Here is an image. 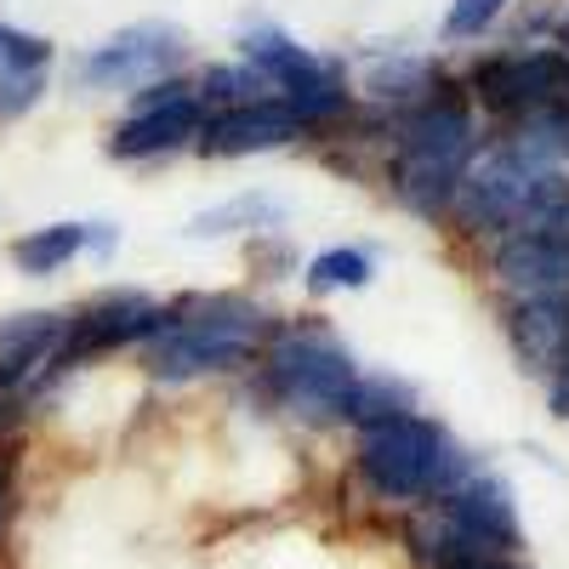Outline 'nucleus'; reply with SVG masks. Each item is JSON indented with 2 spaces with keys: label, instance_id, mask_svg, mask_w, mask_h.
I'll return each instance as SVG.
<instances>
[{
  "label": "nucleus",
  "instance_id": "obj_1",
  "mask_svg": "<svg viewBox=\"0 0 569 569\" xmlns=\"http://www.w3.org/2000/svg\"><path fill=\"white\" fill-rule=\"evenodd\" d=\"M472 166V103L467 91L439 80L421 103L393 120V194L416 217H439L456 206L461 171Z\"/></svg>",
  "mask_w": 569,
  "mask_h": 569
},
{
  "label": "nucleus",
  "instance_id": "obj_2",
  "mask_svg": "<svg viewBox=\"0 0 569 569\" xmlns=\"http://www.w3.org/2000/svg\"><path fill=\"white\" fill-rule=\"evenodd\" d=\"M472 467V450L433 416L399 410L359 427V479L382 501H439Z\"/></svg>",
  "mask_w": 569,
  "mask_h": 569
},
{
  "label": "nucleus",
  "instance_id": "obj_3",
  "mask_svg": "<svg viewBox=\"0 0 569 569\" xmlns=\"http://www.w3.org/2000/svg\"><path fill=\"white\" fill-rule=\"evenodd\" d=\"M262 330H268V313L246 297H188L166 308V325L149 337L142 365L160 382H194V376L240 365Z\"/></svg>",
  "mask_w": 569,
  "mask_h": 569
},
{
  "label": "nucleus",
  "instance_id": "obj_4",
  "mask_svg": "<svg viewBox=\"0 0 569 569\" xmlns=\"http://www.w3.org/2000/svg\"><path fill=\"white\" fill-rule=\"evenodd\" d=\"M268 393L302 421H348L359 365L348 342L325 325H291L268 348Z\"/></svg>",
  "mask_w": 569,
  "mask_h": 569
},
{
  "label": "nucleus",
  "instance_id": "obj_5",
  "mask_svg": "<svg viewBox=\"0 0 569 569\" xmlns=\"http://www.w3.org/2000/svg\"><path fill=\"white\" fill-rule=\"evenodd\" d=\"M472 98L501 120H525L541 109H563L569 103V58L563 52H496L472 69Z\"/></svg>",
  "mask_w": 569,
  "mask_h": 569
},
{
  "label": "nucleus",
  "instance_id": "obj_6",
  "mask_svg": "<svg viewBox=\"0 0 569 569\" xmlns=\"http://www.w3.org/2000/svg\"><path fill=\"white\" fill-rule=\"evenodd\" d=\"M188 63V34L177 23H131L109 34L91 58H80V86L91 91H131L171 80Z\"/></svg>",
  "mask_w": 569,
  "mask_h": 569
},
{
  "label": "nucleus",
  "instance_id": "obj_7",
  "mask_svg": "<svg viewBox=\"0 0 569 569\" xmlns=\"http://www.w3.org/2000/svg\"><path fill=\"white\" fill-rule=\"evenodd\" d=\"M433 512L461 536L467 552H518L525 547V525H518V501L507 490V479L472 467L456 490H445L433 501Z\"/></svg>",
  "mask_w": 569,
  "mask_h": 569
},
{
  "label": "nucleus",
  "instance_id": "obj_8",
  "mask_svg": "<svg viewBox=\"0 0 569 569\" xmlns=\"http://www.w3.org/2000/svg\"><path fill=\"white\" fill-rule=\"evenodd\" d=\"M166 325V308L142 291H109L98 302H86L80 313H69L63 325V342L52 353L46 370H63V365H80L91 353H109V348H126V342H149L154 330Z\"/></svg>",
  "mask_w": 569,
  "mask_h": 569
},
{
  "label": "nucleus",
  "instance_id": "obj_9",
  "mask_svg": "<svg viewBox=\"0 0 569 569\" xmlns=\"http://www.w3.org/2000/svg\"><path fill=\"white\" fill-rule=\"evenodd\" d=\"M308 126L297 120V109L284 98H257V103H240V109H217L200 120V137L194 149L206 160H240V154H268V149H284L291 137H302Z\"/></svg>",
  "mask_w": 569,
  "mask_h": 569
},
{
  "label": "nucleus",
  "instance_id": "obj_10",
  "mask_svg": "<svg viewBox=\"0 0 569 569\" xmlns=\"http://www.w3.org/2000/svg\"><path fill=\"white\" fill-rule=\"evenodd\" d=\"M200 103L194 91H177L166 103H142L114 137H109V154L114 160H160L171 149H182L188 137H200Z\"/></svg>",
  "mask_w": 569,
  "mask_h": 569
},
{
  "label": "nucleus",
  "instance_id": "obj_11",
  "mask_svg": "<svg viewBox=\"0 0 569 569\" xmlns=\"http://www.w3.org/2000/svg\"><path fill=\"white\" fill-rule=\"evenodd\" d=\"M507 337H512L518 359H525V370L547 376L569 348V297H558V302H512L507 308Z\"/></svg>",
  "mask_w": 569,
  "mask_h": 569
},
{
  "label": "nucleus",
  "instance_id": "obj_12",
  "mask_svg": "<svg viewBox=\"0 0 569 569\" xmlns=\"http://www.w3.org/2000/svg\"><path fill=\"white\" fill-rule=\"evenodd\" d=\"M86 246H91V222H52V228H34L23 240H12V262L23 273H58Z\"/></svg>",
  "mask_w": 569,
  "mask_h": 569
},
{
  "label": "nucleus",
  "instance_id": "obj_13",
  "mask_svg": "<svg viewBox=\"0 0 569 569\" xmlns=\"http://www.w3.org/2000/svg\"><path fill=\"white\" fill-rule=\"evenodd\" d=\"M284 222V206L273 194H240V200H228V206H211L200 211L194 222H188V233L194 240H222V233H262V228H279Z\"/></svg>",
  "mask_w": 569,
  "mask_h": 569
},
{
  "label": "nucleus",
  "instance_id": "obj_14",
  "mask_svg": "<svg viewBox=\"0 0 569 569\" xmlns=\"http://www.w3.org/2000/svg\"><path fill=\"white\" fill-rule=\"evenodd\" d=\"M439 80H433V63H421V58H376L370 69H365V91L376 103H421L427 91H433Z\"/></svg>",
  "mask_w": 569,
  "mask_h": 569
},
{
  "label": "nucleus",
  "instance_id": "obj_15",
  "mask_svg": "<svg viewBox=\"0 0 569 569\" xmlns=\"http://www.w3.org/2000/svg\"><path fill=\"white\" fill-rule=\"evenodd\" d=\"M365 284H370V257H365V251L337 246V251H319V257L308 262V291H313V297H330V291H365Z\"/></svg>",
  "mask_w": 569,
  "mask_h": 569
},
{
  "label": "nucleus",
  "instance_id": "obj_16",
  "mask_svg": "<svg viewBox=\"0 0 569 569\" xmlns=\"http://www.w3.org/2000/svg\"><path fill=\"white\" fill-rule=\"evenodd\" d=\"M410 382H393V376H359V388H353V410H348V421H382V416H399V410H410Z\"/></svg>",
  "mask_w": 569,
  "mask_h": 569
},
{
  "label": "nucleus",
  "instance_id": "obj_17",
  "mask_svg": "<svg viewBox=\"0 0 569 569\" xmlns=\"http://www.w3.org/2000/svg\"><path fill=\"white\" fill-rule=\"evenodd\" d=\"M268 80L251 69V63H240V69H206V103H217V109H240V103H257V98H268Z\"/></svg>",
  "mask_w": 569,
  "mask_h": 569
},
{
  "label": "nucleus",
  "instance_id": "obj_18",
  "mask_svg": "<svg viewBox=\"0 0 569 569\" xmlns=\"http://www.w3.org/2000/svg\"><path fill=\"white\" fill-rule=\"evenodd\" d=\"M46 63H52V40L0 23V74L7 69H46Z\"/></svg>",
  "mask_w": 569,
  "mask_h": 569
},
{
  "label": "nucleus",
  "instance_id": "obj_19",
  "mask_svg": "<svg viewBox=\"0 0 569 569\" xmlns=\"http://www.w3.org/2000/svg\"><path fill=\"white\" fill-rule=\"evenodd\" d=\"M46 91V69H7L0 74V120H18L40 103Z\"/></svg>",
  "mask_w": 569,
  "mask_h": 569
},
{
  "label": "nucleus",
  "instance_id": "obj_20",
  "mask_svg": "<svg viewBox=\"0 0 569 569\" xmlns=\"http://www.w3.org/2000/svg\"><path fill=\"white\" fill-rule=\"evenodd\" d=\"M507 12V0H456L450 18H445V34L450 40H467V34H485L496 18Z\"/></svg>",
  "mask_w": 569,
  "mask_h": 569
},
{
  "label": "nucleus",
  "instance_id": "obj_21",
  "mask_svg": "<svg viewBox=\"0 0 569 569\" xmlns=\"http://www.w3.org/2000/svg\"><path fill=\"white\" fill-rule=\"evenodd\" d=\"M547 405H552L558 421H569V348H563V359L547 370Z\"/></svg>",
  "mask_w": 569,
  "mask_h": 569
},
{
  "label": "nucleus",
  "instance_id": "obj_22",
  "mask_svg": "<svg viewBox=\"0 0 569 569\" xmlns=\"http://www.w3.org/2000/svg\"><path fill=\"white\" fill-rule=\"evenodd\" d=\"M445 569H525V563H518V552H461Z\"/></svg>",
  "mask_w": 569,
  "mask_h": 569
},
{
  "label": "nucleus",
  "instance_id": "obj_23",
  "mask_svg": "<svg viewBox=\"0 0 569 569\" xmlns=\"http://www.w3.org/2000/svg\"><path fill=\"white\" fill-rule=\"evenodd\" d=\"M0 518H7V490H0Z\"/></svg>",
  "mask_w": 569,
  "mask_h": 569
},
{
  "label": "nucleus",
  "instance_id": "obj_24",
  "mask_svg": "<svg viewBox=\"0 0 569 569\" xmlns=\"http://www.w3.org/2000/svg\"><path fill=\"white\" fill-rule=\"evenodd\" d=\"M563 34H569V23H563Z\"/></svg>",
  "mask_w": 569,
  "mask_h": 569
}]
</instances>
